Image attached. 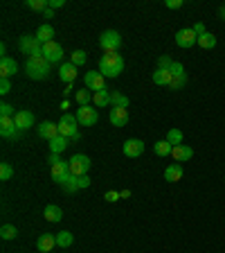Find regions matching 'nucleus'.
Here are the masks:
<instances>
[{
    "label": "nucleus",
    "instance_id": "f257e3e1",
    "mask_svg": "<svg viewBox=\"0 0 225 253\" xmlns=\"http://www.w3.org/2000/svg\"><path fill=\"white\" fill-rule=\"evenodd\" d=\"M122 70H124V57L120 52H106L99 59V73L104 77H120Z\"/></svg>",
    "mask_w": 225,
    "mask_h": 253
},
{
    "label": "nucleus",
    "instance_id": "f03ea898",
    "mask_svg": "<svg viewBox=\"0 0 225 253\" xmlns=\"http://www.w3.org/2000/svg\"><path fill=\"white\" fill-rule=\"evenodd\" d=\"M50 66L52 63L47 61L45 57H30L25 63V73L30 79H45L50 73Z\"/></svg>",
    "mask_w": 225,
    "mask_h": 253
},
{
    "label": "nucleus",
    "instance_id": "7ed1b4c3",
    "mask_svg": "<svg viewBox=\"0 0 225 253\" xmlns=\"http://www.w3.org/2000/svg\"><path fill=\"white\" fill-rule=\"evenodd\" d=\"M59 125V133L61 136H65V138H70V140H79V122H77V116H72V113H63L61 116V120L57 122Z\"/></svg>",
    "mask_w": 225,
    "mask_h": 253
},
{
    "label": "nucleus",
    "instance_id": "20e7f679",
    "mask_svg": "<svg viewBox=\"0 0 225 253\" xmlns=\"http://www.w3.org/2000/svg\"><path fill=\"white\" fill-rule=\"evenodd\" d=\"M21 52L30 57H43V43L38 41L36 37H21Z\"/></svg>",
    "mask_w": 225,
    "mask_h": 253
},
{
    "label": "nucleus",
    "instance_id": "39448f33",
    "mask_svg": "<svg viewBox=\"0 0 225 253\" xmlns=\"http://www.w3.org/2000/svg\"><path fill=\"white\" fill-rule=\"evenodd\" d=\"M99 45L104 47V52H117L122 45V34L115 30H106L99 37Z\"/></svg>",
    "mask_w": 225,
    "mask_h": 253
},
{
    "label": "nucleus",
    "instance_id": "423d86ee",
    "mask_svg": "<svg viewBox=\"0 0 225 253\" xmlns=\"http://www.w3.org/2000/svg\"><path fill=\"white\" fill-rule=\"evenodd\" d=\"M68 163H70V174H74V176H84V174H88L90 165H93L86 154H74Z\"/></svg>",
    "mask_w": 225,
    "mask_h": 253
},
{
    "label": "nucleus",
    "instance_id": "0eeeda50",
    "mask_svg": "<svg viewBox=\"0 0 225 253\" xmlns=\"http://www.w3.org/2000/svg\"><path fill=\"white\" fill-rule=\"evenodd\" d=\"M74 116H77L79 126H93L99 120V113H97V109H93V106H79Z\"/></svg>",
    "mask_w": 225,
    "mask_h": 253
},
{
    "label": "nucleus",
    "instance_id": "6e6552de",
    "mask_svg": "<svg viewBox=\"0 0 225 253\" xmlns=\"http://www.w3.org/2000/svg\"><path fill=\"white\" fill-rule=\"evenodd\" d=\"M84 86L90 88L93 93H97V90H106V77L99 73V70H88L86 77H84Z\"/></svg>",
    "mask_w": 225,
    "mask_h": 253
},
{
    "label": "nucleus",
    "instance_id": "1a4fd4ad",
    "mask_svg": "<svg viewBox=\"0 0 225 253\" xmlns=\"http://www.w3.org/2000/svg\"><path fill=\"white\" fill-rule=\"evenodd\" d=\"M194 43H198V34L194 32V27H183L176 32V45L178 47H194Z\"/></svg>",
    "mask_w": 225,
    "mask_h": 253
},
{
    "label": "nucleus",
    "instance_id": "9d476101",
    "mask_svg": "<svg viewBox=\"0 0 225 253\" xmlns=\"http://www.w3.org/2000/svg\"><path fill=\"white\" fill-rule=\"evenodd\" d=\"M122 152H124V156H129V158H137L144 154V142H142L140 138H129V140L122 145Z\"/></svg>",
    "mask_w": 225,
    "mask_h": 253
},
{
    "label": "nucleus",
    "instance_id": "9b49d317",
    "mask_svg": "<svg viewBox=\"0 0 225 253\" xmlns=\"http://www.w3.org/2000/svg\"><path fill=\"white\" fill-rule=\"evenodd\" d=\"M43 57H45L50 63H59L63 59V47L59 45L57 41L43 43Z\"/></svg>",
    "mask_w": 225,
    "mask_h": 253
},
{
    "label": "nucleus",
    "instance_id": "f8f14e48",
    "mask_svg": "<svg viewBox=\"0 0 225 253\" xmlns=\"http://www.w3.org/2000/svg\"><path fill=\"white\" fill-rule=\"evenodd\" d=\"M77 66H74L72 61H65V63H61V68H59V79H61L63 84L68 86V84H72L74 79H77Z\"/></svg>",
    "mask_w": 225,
    "mask_h": 253
},
{
    "label": "nucleus",
    "instance_id": "ddd939ff",
    "mask_svg": "<svg viewBox=\"0 0 225 253\" xmlns=\"http://www.w3.org/2000/svg\"><path fill=\"white\" fill-rule=\"evenodd\" d=\"M0 133H2V138H18L21 129L16 126L14 118H0Z\"/></svg>",
    "mask_w": 225,
    "mask_h": 253
},
{
    "label": "nucleus",
    "instance_id": "4468645a",
    "mask_svg": "<svg viewBox=\"0 0 225 253\" xmlns=\"http://www.w3.org/2000/svg\"><path fill=\"white\" fill-rule=\"evenodd\" d=\"M14 122L21 131H27V129L34 126V113H32V111H16Z\"/></svg>",
    "mask_w": 225,
    "mask_h": 253
},
{
    "label": "nucleus",
    "instance_id": "2eb2a0df",
    "mask_svg": "<svg viewBox=\"0 0 225 253\" xmlns=\"http://www.w3.org/2000/svg\"><path fill=\"white\" fill-rule=\"evenodd\" d=\"M108 118H110V125H113V126H126V125H129V109L113 106Z\"/></svg>",
    "mask_w": 225,
    "mask_h": 253
},
{
    "label": "nucleus",
    "instance_id": "dca6fc26",
    "mask_svg": "<svg viewBox=\"0 0 225 253\" xmlns=\"http://www.w3.org/2000/svg\"><path fill=\"white\" fill-rule=\"evenodd\" d=\"M18 73V63L11 57H2L0 59V79H9Z\"/></svg>",
    "mask_w": 225,
    "mask_h": 253
},
{
    "label": "nucleus",
    "instance_id": "f3484780",
    "mask_svg": "<svg viewBox=\"0 0 225 253\" xmlns=\"http://www.w3.org/2000/svg\"><path fill=\"white\" fill-rule=\"evenodd\" d=\"M36 131H38V136L43 138V140H52V138H57L59 136V125H54V122H41V125L36 126Z\"/></svg>",
    "mask_w": 225,
    "mask_h": 253
},
{
    "label": "nucleus",
    "instance_id": "a211bd4d",
    "mask_svg": "<svg viewBox=\"0 0 225 253\" xmlns=\"http://www.w3.org/2000/svg\"><path fill=\"white\" fill-rule=\"evenodd\" d=\"M59 185H61L63 190H65V192H68V195H72V192H77L79 190V176H74V174H63L61 179L57 181Z\"/></svg>",
    "mask_w": 225,
    "mask_h": 253
},
{
    "label": "nucleus",
    "instance_id": "6ab92c4d",
    "mask_svg": "<svg viewBox=\"0 0 225 253\" xmlns=\"http://www.w3.org/2000/svg\"><path fill=\"white\" fill-rule=\"evenodd\" d=\"M183 176H185V169L180 163H171L167 169H164V181H169V183H178Z\"/></svg>",
    "mask_w": 225,
    "mask_h": 253
},
{
    "label": "nucleus",
    "instance_id": "aec40b11",
    "mask_svg": "<svg viewBox=\"0 0 225 253\" xmlns=\"http://www.w3.org/2000/svg\"><path fill=\"white\" fill-rule=\"evenodd\" d=\"M36 247H38V251L50 253L54 247H57V235H52V233H43V235L36 240Z\"/></svg>",
    "mask_w": 225,
    "mask_h": 253
},
{
    "label": "nucleus",
    "instance_id": "412c9836",
    "mask_svg": "<svg viewBox=\"0 0 225 253\" xmlns=\"http://www.w3.org/2000/svg\"><path fill=\"white\" fill-rule=\"evenodd\" d=\"M171 156H173L176 163H185V161H189V158H194V149L189 147V145H178V147H173Z\"/></svg>",
    "mask_w": 225,
    "mask_h": 253
},
{
    "label": "nucleus",
    "instance_id": "4be33fe9",
    "mask_svg": "<svg viewBox=\"0 0 225 253\" xmlns=\"http://www.w3.org/2000/svg\"><path fill=\"white\" fill-rule=\"evenodd\" d=\"M153 84H158V86H169L173 82V75H171V70H164V68H156V73H153Z\"/></svg>",
    "mask_w": 225,
    "mask_h": 253
},
{
    "label": "nucleus",
    "instance_id": "5701e85b",
    "mask_svg": "<svg viewBox=\"0 0 225 253\" xmlns=\"http://www.w3.org/2000/svg\"><path fill=\"white\" fill-rule=\"evenodd\" d=\"M43 217H45L47 221L57 224V221H61V219H63V211L59 208V206H54V204H47V206H45V211H43Z\"/></svg>",
    "mask_w": 225,
    "mask_h": 253
},
{
    "label": "nucleus",
    "instance_id": "b1692460",
    "mask_svg": "<svg viewBox=\"0 0 225 253\" xmlns=\"http://www.w3.org/2000/svg\"><path fill=\"white\" fill-rule=\"evenodd\" d=\"M34 37H36L41 43H50V41H54V27L50 25V23H45V25L38 27V32L34 34Z\"/></svg>",
    "mask_w": 225,
    "mask_h": 253
},
{
    "label": "nucleus",
    "instance_id": "393cba45",
    "mask_svg": "<svg viewBox=\"0 0 225 253\" xmlns=\"http://www.w3.org/2000/svg\"><path fill=\"white\" fill-rule=\"evenodd\" d=\"M68 172H70V163H68V161H59V163L50 165V174H52L54 181H59L63 174H68Z\"/></svg>",
    "mask_w": 225,
    "mask_h": 253
},
{
    "label": "nucleus",
    "instance_id": "a878e982",
    "mask_svg": "<svg viewBox=\"0 0 225 253\" xmlns=\"http://www.w3.org/2000/svg\"><path fill=\"white\" fill-rule=\"evenodd\" d=\"M68 140H70V138L61 136V133H59L57 138H52V140H50V154H61V152H65V147H68Z\"/></svg>",
    "mask_w": 225,
    "mask_h": 253
},
{
    "label": "nucleus",
    "instance_id": "bb28decb",
    "mask_svg": "<svg viewBox=\"0 0 225 253\" xmlns=\"http://www.w3.org/2000/svg\"><path fill=\"white\" fill-rule=\"evenodd\" d=\"M93 104L97 106V109H104V106H108V104H110V93H108V88L93 93Z\"/></svg>",
    "mask_w": 225,
    "mask_h": 253
},
{
    "label": "nucleus",
    "instance_id": "cd10ccee",
    "mask_svg": "<svg viewBox=\"0 0 225 253\" xmlns=\"http://www.w3.org/2000/svg\"><path fill=\"white\" fill-rule=\"evenodd\" d=\"M110 104H113V106H122V109H129L131 100H129L124 93H120V90H113V93H110Z\"/></svg>",
    "mask_w": 225,
    "mask_h": 253
},
{
    "label": "nucleus",
    "instance_id": "c85d7f7f",
    "mask_svg": "<svg viewBox=\"0 0 225 253\" xmlns=\"http://www.w3.org/2000/svg\"><path fill=\"white\" fill-rule=\"evenodd\" d=\"M153 152H156L158 156H171L173 145L169 140H158L156 145H153Z\"/></svg>",
    "mask_w": 225,
    "mask_h": 253
},
{
    "label": "nucleus",
    "instance_id": "c756f323",
    "mask_svg": "<svg viewBox=\"0 0 225 253\" xmlns=\"http://www.w3.org/2000/svg\"><path fill=\"white\" fill-rule=\"evenodd\" d=\"M74 97H77V104L79 106H90V102H93V93H90V88H81V90H77V95H74Z\"/></svg>",
    "mask_w": 225,
    "mask_h": 253
},
{
    "label": "nucleus",
    "instance_id": "7c9ffc66",
    "mask_svg": "<svg viewBox=\"0 0 225 253\" xmlns=\"http://www.w3.org/2000/svg\"><path fill=\"white\" fill-rule=\"evenodd\" d=\"M72 242H74V235H72L70 231H61V233H57V247L68 249Z\"/></svg>",
    "mask_w": 225,
    "mask_h": 253
},
{
    "label": "nucleus",
    "instance_id": "2f4dec72",
    "mask_svg": "<svg viewBox=\"0 0 225 253\" xmlns=\"http://www.w3.org/2000/svg\"><path fill=\"white\" fill-rule=\"evenodd\" d=\"M183 138H185V133L180 131V129H176V126H173V129H169V131H167V138H164V140H169L173 147H178V145H183Z\"/></svg>",
    "mask_w": 225,
    "mask_h": 253
},
{
    "label": "nucleus",
    "instance_id": "473e14b6",
    "mask_svg": "<svg viewBox=\"0 0 225 253\" xmlns=\"http://www.w3.org/2000/svg\"><path fill=\"white\" fill-rule=\"evenodd\" d=\"M198 45L203 47V50H212V47L216 45V37L212 32H205L203 37H198Z\"/></svg>",
    "mask_w": 225,
    "mask_h": 253
},
{
    "label": "nucleus",
    "instance_id": "72a5a7b5",
    "mask_svg": "<svg viewBox=\"0 0 225 253\" xmlns=\"http://www.w3.org/2000/svg\"><path fill=\"white\" fill-rule=\"evenodd\" d=\"M0 237H2V240H14V237H18V228H16L14 224H2Z\"/></svg>",
    "mask_w": 225,
    "mask_h": 253
},
{
    "label": "nucleus",
    "instance_id": "f704fd0d",
    "mask_svg": "<svg viewBox=\"0 0 225 253\" xmlns=\"http://www.w3.org/2000/svg\"><path fill=\"white\" fill-rule=\"evenodd\" d=\"M25 5L34 11H45L47 7H50V2H47V0H27Z\"/></svg>",
    "mask_w": 225,
    "mask_h": 253
},
{
    "label": "nucleus",
    "instance_id": "c9c22d12",
    "mask_svg": "<svg viewBox=\"0 0 225 253\" xmlns=\"http://www.w3.org/2000/svg\"><path fill=\"white\" fill-rule=\"evenodd\" d=\"M86 59H88V54H86L84 50H74V52L70 54V61H72L74 66H84Z\"/></svg>",
    "mask_w": 225,
    "mask_h": 253
},
{
    "label": "nucleus",
    "instance_id": "e433bc0d",
    "mask_svg": "<svg viewBox=\"0 0 225 253\" xmlns=\"http://www.w3.org/2000/svg\"><path fill=\"white\" fill-rule=\"evenodd\" d=\"M11 176H14V168H11L9 163H2V165H0V179H2V181H9Z\"/></svg>",
    "mask_w": 225,
    "mask_h": 253
},
{
    "label": "nucleus",
    "instance_id": "4c0bfd02",
    "mask_svg": "<svg viewBox=\"0 0 225 253\" xmlns=\"http://www.w3.org/2000/svg\"><path fill=\"white\" fill-rule=\"evenodd\" d=\"M14 116H16L14 106L7 104V102H2V104H0V118H14Z\"/></svg>",
    "mask_w": 225,
    "mask_h": 253
},
{
    "label": "nucleus",
    "instance_id": "58836bf2",
    "mask_svg": "<svg viewBox=\"0 0 225 253\" xmlns=\"http://www.w3.org/2000/svg\"><path fill=\"white\" fill-rule=\"evenodd\" d=\"M185 84H187V75H183V77H173V82L169 84V88H171V90H180Z\"/></svg>",
    "mask_w": 225,
    "mask_h": 253
},
{
    "label": "nucleus",
    "instance_id": "ea45409f",
    "mask_svg": "<svg viewBox=\"0 0 225 253\" xmlns=\"http://www.w3.org/2000/svg\"><path fill=\"white\" fill-rule=\"evenodd\" d=\"M169 70H171L173 77H183V75H187V73H185V66H183L180 61H173V63H171V68H169Z\"/></svg>",
    "mask_w": 225,
    "mask_h": 253
},
{
    "label": "nucleus",
    "instance_id": "a19ab883",
    "mask_svg": "<svg viewBox=\"0 0 225 253\" xmlns=\"http://www.w3.org/2000/svg\"><path fill=\"white\" fill-rule=\"evenodd\" d=\"M171 63H173V59H171V57H167V54H162V57L158 59V68L169 70V68H171Z\"/></svg>",
    "mask_w": 225,
    "mask_h": 253
},
{
    "label": "nucleus",
    "instance_id": "79ce46f5",
    "mask_svg": "<svg viewBox=\"0 0 225 253\" xmlns=\"http://www.w3.org/2000/svg\"><path fill=\"white\" fill-rule=\"evenodd\" d=\"M104 199L108 201V204H115V201H120V199H122V195L117 192V190H108V192L104 195Z\"/></svg>",
    "mask_w": 225,
    "mask_h": 253
},
{
    "label": "nucleus",
    "instance_id": "37998d69",
    "mask_svg": "<svg viewBox=\"0 0 225 253\" xmlns=\"http://www.w3.org/2000/svg\"><path fill=\"white\" fill-rule=\"evenodd\" d=\"M0 93H2V95L11 93V82H9V79H0Z\"/></svg>",
    "mask_w": 225,
    "mask_h": 253
},
{
    "label": "nucleus",
    "instance_id": "c03bdc74",
    "mask_svg": "<svg viewBox=\"0 0 225 253\" xmlns=\"http://www.w3.org/2000/svg\"><path fill=\"white\" fill-rule=\"evenodd\" d=\"M90 183H93V181H90L88 174H84V176H79V190H81V188H90Z\"/></svg>",
    "mask_w": 225,
    "mask_h": 253
},
{
    "label": "nucleus",
    "instance_id": "a18cd8bd",
    "mask_svg": "<svg viewBox=\"0 0 225 253\" xmlns=\"http://www.w3.org/2000/svg\"><path fill=\"white\" fill-rule=\"evenodd\" d=\"M164 5L169 7V9H180V7L185 5L183 0H167V2H164Z\"/></svg>",
    "mask_w": 225,
    "mask_h": 253
},
{
    "label": "nucleus",
    "instance_id": "49530a36",
    "mask_svg": "<svg viewBox=\"0 0 225 253\" xmlns=\"http://www.w3.org/2000/svg\"><path fill=\"white\" fill-rule=\"evenodd\" d=\"M194 32L198 34V37H203L205 32H207V27H205V23H196V25H194Z\"/></svg>",
    "mask_w": 225,
    "mask_h": 253
},
{
    "label": "nucleus",
    "instance_id": "de8ad7c7",
    "mask_svg": "<svg viewBox=\"0 0 225 253\" xmlns=\"http://www.w3.org/2000/svg\"><path fill=\"white\" fill-rule=\"evenodd\" d=\"M47 2H50V9H59L65 5V0H47Z\"/></svg>",
    "mask_w": 225,
    "mask_h": 253
},
{
    "label": "nucleus",
    "instance_id": "09e8293b",
    "mask_svg": "<svg viewBox=\"0 0 225 253\" xmlns=\"http://www.w3.org/2000/svg\"><path fill=\"white\" fill-rule=\"evenodd\" d=\"M59 161H63L59 154H50V165H54V163H59Z\"/></svg>",
    "mask_w": 225,
    "mask_h": 253
},
{
    "label": "nucleus",
    "instance_id": "8fccbe9b",
    "mask_svg": "<svg viewBox=\"0 0 225 253\" xmlns=\"http://www.w3.org/2000/svg\"><path fill=\"white\" fill-rule=\"evenodd\" d=\"M43 16H45V18H54V11H52V9H50V7H47V9H45V11H43Z\"/></svg>",
    "mask_w": 225,
    "mask_h": 253
},
{
    "label": "nucleus",
    "instance_id": "3c124183",
    "mask_svg": "<svg viewBox=\"0 0 225 253\" xmlns=\"http://www.w3.org/2000/svg\"><path fill=\"white\" fill-rule=\"evenodd\" d=\"M120 195H122V199H129V197H131V190H122Z\"/></svg>",
    "mask_w": 225,
    "mask_h": 253
},
{
    "label": "nucleus",
    "instance_id": "603ef678",
    "mask_svg": "<svg viewBox=\"0 0 225 253\" xmlns=\"http://www.w3.org/2000/svg\"><path fill=\"white\" fill-rule=\"evenodd\" d=\"M61 109H65V113H68V109H70V102H68V100H63V102H61Z\"/></svg>",
    "mask_w": 225,
    "mask_h": 253
}]
</instances>
